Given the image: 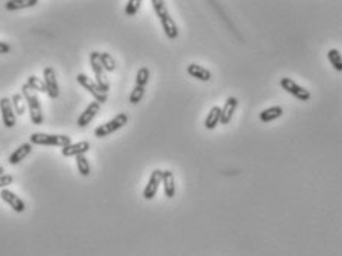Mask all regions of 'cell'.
<instances>
[{
    "instance_id": "7a4b0ae2",
    "label": "cell",
    "mask_w": 342,
    "mask_h": 256,
    "mask_svg": "<svg viewBox=\"0 0 342 256\" xmlns=\"http://www.w3.org/2000/svg\"><path fill=\"white\" fill-rule=\"evenodd\" d=\"M21 94H23L24 100H26V103H27V109H29V113H30L31 122H33L34 125L43 124L42 104H40V100H39L37 94L31 90L27 84H24V85L21 87Z\"/></svg>"
},
{
    "instance_id": "5b68a950",
    "label": "cell",
    "mask_w": 342,
    "mask_h": 256,
    "mask_svg": "<svg viewBox=\"0 0 342 256\" xmlns=\"http://www.w3.org/2000/svg\"><path fill=\"white\" fill-rule=\"evenodd\" d=\"M126 122H128V115H126V113H119V115H116L113 119H110V121H107L106 124H101V125H98V127L95 128V130H94V136H95L97 139L107 137V136L113 134L115 131H118V130H121L122 127H125Z\"/></svg>"
},
{
    "instance_id": "4fadbf2b",
    "label": "cell",
    "mask_w": 342,
    "mask_h": 256,
    "mask_svg": "<svg viewBox=\"0 0 342 256\" xmlns=\"http://www.w3.org/2000/svg\"><path fill=\"white\" fill-rule=\"evenodd\" d=\"M100 107H101V104L100 103H97V101H91L88 106H87V109L79 115V118H78V127L81 128H85L87 125H90L91 124V121H93L94 118L97 116V113L100 112Z\"/></svg>"
},
{
    "instance_id": "f1b7e54d",
    "label": "cell",
    "mask_w": 342,
    "mask_h": 256,
    "mask_svg": "<svg viewBox=\"0 0 342 256\" xmlns=\"http://www.w3.org/2000/svg\"><path fill=\"white\" fill-rule=\"evenodd\" d=\"M12 182H14V176L12 174H2L0 176V191L8 188Z\"/></svg>"
},
{
    "instance_id": "ffe728a7",
    "label": "cell",
    "mask_w": 342,
    "mask_h": 256,
    "mask_svg": "<svg viewBox=\"0 0 342 256\" xmlns=\"http://www.w3.org/2000/svg\"><path fill=\"white\" fill-rule=\"evenodd\" d=\"M36 5H37V0H8V2H5L6 11L26 9V8H33Z\"/></svg>"
},
{
    "instance_id": "8fae6325",
    "label": "cell",
    "mask_w": 342,
    "mask_h": 256,
    "mask_svg": "<svg viewBox=\"0 0 342 256\" xmlns=\"http://www.w3.org/2000/svg\"><path fill=\"white\" fill-rule=\"evenodd\" d=\"M161 183H162V170H154L151 173L149 182H148V185H146V188L143 191L145 200H154Z\"/></svg>"
},
{
    "instance_id": "4316f807",
    "label": "cell",
    "mask_w": 342,
    "mask_h": 256,
    "mask_svg": "<svg viewBox=\"0 0 342 256\" xmlns=\"http://www.w3.org/2000/svg\"><path fill=\"white\" fill-rule=\"evenodd\" d=\"M145 91H146V88H143V87H134V90L131 91V94H129V103L131 104H139L142 100H143V97H145Z\"/></svg>"
},
{
    "instance_id": "30bf717a",
    "label": "cell",
    "mask_w": 342,
    "mask_h": 256,
    "mask_svg": "<svg viewBox=\"0 0 342 256\" xmlns=\"http://www.w3.org/2000/svg\"><path fill=\"white\" fill-rule=\"evenodd\" d=\"M0 198H2V200L14 210V212H17V213H23V212L26 210L24 201H23L15 192L9 191L8 188H5V189L0 191Z\"/></svg>"
},
{
    "instance_id": "d6986e66",
    "label": "cell",
    "mask_w": 342,
    "mask_h": 256,
    "mask_svg": "<svg viewBox=\"0 0 342 256\" xmlns=\"http://www.w3.org/2000/svg\"><path fill=\"white\" fill-rule=\"evenodd\" d=\"M281 115H283V107L281 106H272V107H268L263 112H260L259 119L262 122H271V121L279 119Z\"/></svg>"
},
{
    "instance_id": "ac0fdd59",
    "label": "cell",
    "mask_w": 342,
    "mask_h": 256,
    "mask_svg": "<svg viewBox=\"0 0 342 256\" xmlns=\"http://www.w3.org/2000/svg\"><path fill=\"white\" fill-rule=\"evenodd\" d=\"M220 116H222V107L219 106H213L206 118V122L204 125L207 130H215L220 124Z\"/></svg>"
},
{
    "instance_id": "e0dca14e",
    "label": "cell",
    "mask_w": 342,
    "mask_h": 256,
    "mask_svg": "<svg viewBox=\"0 0 342 256\" xmlns=\"http://www.w3.org/2000/svg\"><path fill=\"white\" fill-rule=\"evenodd\" d=\"M162 185H164V194L167 198H174L176 195V183H174V174L170 170L162 171Z\"/></svg>"
},
{
    "instance_id": "d4e9b609",
    "label": "cell",
    "mask_w": 342,
    "mask_h": 256,
    "mask_svg": "<svg viewBox=\"0 0 342 256\" xmlns=\"http://www.w3.org/2000/svg\"><path fill=\"white\" fill-rule=\"evenodd\" d=\"M149 78H151V72H149L148 67L139 69V72H137V75H135V85H137V87L146 88V85H148V82H149Z\"/></svg>"
},
{
    "instance_id": "ba28073f",
    "label": "cell",
    "mask_w": 342,
    "mask_h": 256,
    "mask_svg": "<svg viewBox=\"0 0 342 256\" xmlns=\"http://www.w3.org/2000/svg\"><path fill=\"white\" fill-rule=\"evenodd\" d=\"M0 113H2V121L6 128H14L17 124V115L12 107V101L8 97L0 98Z\"/></svg>"
},
{
    "instance_id": "44dd1931",
    "label": "cell",
    "mask_w": 342,
    "mask_h": 256,
    "mask_svg": "<svg viewBox=\"0 0 342 256\" xmlns=\"http://www.w3.org/2000/svg\"><path fill=\"white\" fill-rule=\"evenodd\" d=\"M11 101H12V107H14V110H15V115L23 116V115L26 113V110H27V103H26V100H24L23 94H21V93L14 94L12 98H11Z\"/></svg>"
},
{
    "instance_id": "7402d4cb",
    "label": "cell",
    "mask_w": 342,
    "mask_h": 256,
    "mask_svg": "<svg viewBox=\"0 0 342 256\" xmlns=\"http://www.w3.org/2000/svg\"><path fill=\"white\" fill-rule=\"evenodd\" d=\"M29 87H30L31 90L34 91V93H45V94H48V90H46V85H45V82H43V79H40L39 76H34V75H31V76H29L27 78V82H26Z\"/></svg>"
},
{
    "instance_id": "7c38bea8",
    "label": "cell",
    "mask_w": 342,
    "mask_h": 256,
    "mask_svg": "<svg viewBox=\"0 0 342 256\" xmlns=\"http://www.w3.org/2000/svg\"><path fill=\"white\" fill-rule=\"evenodd\" d=\"M91 149L90 142H78V143H70L69 146L61 148V155L62 157H79V155H85L88 151Z\"/></svg>"
},
{
    "instance_id": "484cf974",
    "label": "cell",
    "mask_w": 342,
    "mask_h": 256,
    "mask_svg": "<svg viewBox=\"0 0 342 256\" xmlns=\"http://www.w3.org/2000/svg\"><path fill=\"white\" fill-rule=\"evenodd\" d=\"M100 60H101V64L106 72H115L116 63H115V58L109 52H100Z\"/></svg>"
},
{
    "instance_id": "83f0119b",
    "label": "cell",
    "mask_w": 342,
    "mask_h": 256,
    "mask_svg": "<svg viewBox=\"0 0 342 256\" xmlns=\"http://www.w3.org/2000/svg\"><path fill=\"white\" fill-rule=\"evenodd\" d=\"M140 6H142V2L140 0H128L126 5H125V14L128 17H134L139 12Z\"/></svg>"
},
{
    "instance_id": "4dcf8cb0",
    "label": "cell",
    "mask_w": 342,
    "mask_h": 256,
    "mask_svg": "<svg viewBox=\"0 0 342 256\" xmlns=\"http://www.w3.org/2000/svg\"><path fill=\"white\" fill-rule=\"evenodd\" d=\"M2 174H5V168H3V167L0 165V176H2Z\"/></svg>"
},
{
    "instance_id": "9c48e42d",
    "label": "cell",
    "mask_w": 342,
    "mask_h": 256,
    "mask_svg": "<svg viewBox=\"0 0 342 256\" xmlns=\"http://www.w3.org/2000/svg\"><path fill=\"white\" fill-rule=\"evenodd\" d=\"M43 82L46 85L48 90V96L52 100L58 98L60 96V88H58V82H57V76H55V70L52 67H46L43 70Z\"/></svg>"
},
{
    "instance_id": "603a6c76",
    "label": "cell",
    "mask_w": 342,
    "mask_h": 256,
    "mask_svg": "<svg viewBox=\"0 0 342 256\" xmlns=\"http://www.w3.org/2000/svg\"><path fill=\"white\" fill-rule=\"evenodd\" d=\"M327 60H329V63L333 66V69H335L336 72H339V73H341L342 72V54L338 51V49H335V48L329 49V51H327Z\"/></svg>"
},
{
    "instance_id": "8992f818",
    "label": "cell",
    "mask_w": 342,
    "mask_h": 256,
    "mask_svg": "<svg viewBox=\"0 0 342 256\" xmlns=\"http://www.w3.org/2000/svg\"><path fill=\"white\" fill-rule=\"evenodd\" d=\"M76 81H78V84H79L82 88H85V90L94 97V100H95L97 103L101 104V103H106V101H107V94L103 93V91L100 90V87L97 85V82L93 81L90 76H87V75H84V73H79V75L76 76Z\"/></svg>"
},
{
    "instance_id": "52a82bcc",
    "label": "cell",
    "mask_w": 342,
    "mask_h": 256,
    "mask_svg": "<svg viewBox=\"0 0 342 256\" xmlns=\"http://www.w3.org/2000/svg\"><path fill=\"white\" fill-rule=\"evenodd\" d=\"M280 85L286 93H289L290 96H293L295 98L301 100V101H308V100L311 98V93H310L307 88L298 85V84H296L293 79H290V78H283L280 81Z\"/></svg>"
},
{
    "instance_id": "f546056e",
    "label": "cell",
    "mask_w": 342,
    "mask_h": 256,
    "mask_svg": "<svg viewBox=\"0 0 342 256\" xmlns=\"http://www.w3.org/2000/svg\"><path fill=\"white\" fill-rule=\"evenodd\" d=\"M9 52H11V45L3 42V40H0V54L3 55V54H9Z\"/></svg>"
},
{
    "instance_id": "3957f363",
    "label": "cell",
    "mask_w": 342,
    "mask_h": 256,
    "mask_svg": "<svg viewBox=\"0 0 342 256\" xmlns=\"http://www.w3.org/2000/svg\"><path fill=\"white\" fill-rule=\"evenodd\" d=\"M31 145L40 146H58L64 148L72 143V139L64 134H43V133H33L30 136Z\"/></svg>"
},
{
    "instance_id": "277c9868",
    "label": "cell",
    "mask_w": 342,
    "mask_h": 256,
    "mask_svg": "<svg viewBox=\"0 0 342 256\" xmlns=\"http://www.w3.org/2000/svg\"><path fill=\"white\" fill-rule=\"evenodd\" d=\"M90 64H91V69H93L97 85L100 87V90H101L103 93L107 94L109 90H110V82H109V79H107V76H106V70H104V67H103V64H101L100 52H98V51L91 52V55H90Z\"/></svg>"
},
{
    "instance_id": "6da1fadb",
    "label": "cell",
    "mask_w": 342,
    "mask_h": 256,
    "mask_svg": "<svg viewBox=\"0 0 342 256\" xmlns=\"http://www.w3.org/2000/svg\"><path fill=\"white\" fill-rule=\"evenodd\" d=\"M152 6H154V11L158 15L159 21H161V26L164 29L165 36L171 40L177 39L179 37V29H177V24L174 23V20L171 18V15L168 12L167 3L162 2V0H152Z\"/></svg>"
},
{
    "instance_id": "cb8c5ba5",
    "label": "cell",
    "mask_w": 342,
    "mask_h": 256,
    "mask_svg": "<svg viewBox=\"0 0 342 256\" xmlns=\"http://www.w3.org/2000/svg\"><path fill=\"white\" fill-rule=\"evenodd\" d=\"M76 167H78L79 173H81L84 177H87V176H90V174H91V165H90V161L87 160V157H85V155H79V157H76Z\"/></svg>"
},
{
    "instance_id": "2e32d148",
    "label": "cell",
    "mask_w": 342,
    "mask_h": 256,
    "mask_svg": "<svg viewBox=\"0 0 342 256\" xmlns=\"http://www.w3.org/2000/svg\"><path fill=\"white\" fill-rule=\"evenodd\" d=\"M186 72L189 76H192V78H195V79H198V81H202V82H209V81L212 79V72L207 70L206 67L199 66V64L195 63L189 64Z\"/></svg>"
},
{
    "instance_id": "5bb4252c",
    "label": "cell",
    "mask_w": 342,
    "mask_h": 256,
    "mask_svg": "<svg viewBox=\"0 0 342 256\" xmlns=\"http://www.w3.org/2000/svg\"><path fill=\"white\" fill-rule=\"evenodd\" d=\"M238 107V98L237 97H228L225 101V106L222 107V116H220V124L226 125L231 122L234 118V113Z\"/></svg>"
},
{
    "instance_id": "9a60e30c",
    "label": "cell",
    "mask_w": 342,
    "mask_h": 256,
    "mask_svg": "<svg viewBox=\"0 0 342 256\" xmlns=\"http://www.w3.org/2000/svg\"><path fill=\"white\" fill-rule=\"evenodd\" d=\"M31 151H33V145L31 143H23V145H20V148H17L9 155L8 162L12 164V165H17V164H20L23 160H26L31 154Z\"/></svg>"
}]
</instances>
